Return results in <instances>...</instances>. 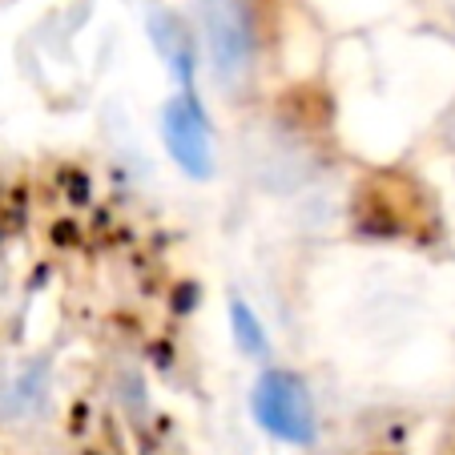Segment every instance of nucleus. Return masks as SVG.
<instances>
[{
  "mask_svg": "<svg viewBox=\"0 0 455 455\" xmlns=\"http://www.w3.org/2000/svg\"><path fill=\"white\" fill-rule=\"evenodd\" d=\"M210 65L222 85H242L258 65V25L250 0H198Z\"/></svg>",
  "mask_w": 455,
  "mask_h": 455,
  "instance_id": "obj_1",
  "label": "nucleus"
},
{
  "mask_svg": "<svg viewBox=\"0 0 455 455\" xmlns=\"http://www.w3.org/2000/svg\"><path fill=\"white\" fill-rule=\"evenodd\" d=\"M254 419L258 427H267L275 439L294 447H310L318 439V415L310 387L291 371H262L254 383Z\"/></svg>",
  "mask_w": 455,
  "mask_h": 455,
  "instance_id": "obj_2",
  "label": "nucleus"
},
{
  "mask_svg": "<svg viewBox=\"0 0 455 455\" xmlns=\"http://www.w3.org/2000/svg\"><path fill=\"white\" fill-rule=\"evenodd\" d=\"M162 138L181 170L194 173V178H210V170H214V141H210L206 117H202L198 105H189L186 97H173L162 113Z\"/></svg>",
  "mask_w": 455,
  "mask_h": 455,
  "instance_id": "obj_3",
  "label": "nucleus"
},
{
  "mask_svg": "<svg viewBox=\"0 0 455 455\" xmlns=\"http://www.w3.org/2000/svg\"><path fill=\"white\" fill-rule=\"evenodd\" d=\"M230 327H234V339H238V347L246 355H262L267 351V331H262V323H258V315L246 307V302H234L230 307Z\"/></svg>",
  "mask_w": 455,
  "mask_h": 455,
  "instance_id": "obj_4",
  "label": "nucleus"
},
{
  "mask_svg": "<svg viewBox=\"0 0 455 455\" xmlns=\"http://www.w3.org/2000/svg\"><path fill=\"white\" fill-rule=\"evenodd\" d=\"M49 455H65V451H49Z\"/></svg>",
  "mask_w": 455,
  "mask_h": 455,
  "instance_id": "obj_5",
  "label": "nucleus"
}]
</instances>
